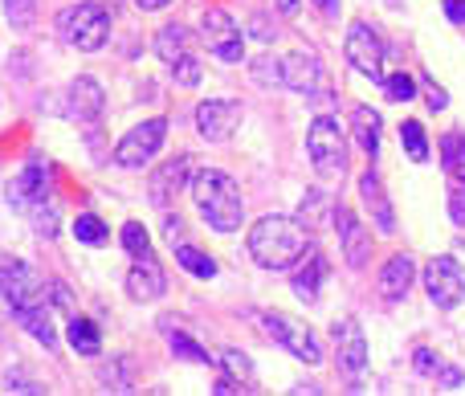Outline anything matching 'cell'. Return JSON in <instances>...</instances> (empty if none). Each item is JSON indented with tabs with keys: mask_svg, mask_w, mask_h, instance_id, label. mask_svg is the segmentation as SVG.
<instances>
[{
	"mask_svg": "<svg viewBox=\"0 0 465 396\" xmlns=\"http://www.w3.org/2000/svg\"><path fill=\"white\" fill-rule=\"evenodd\" d=\"M306 250H311V237H306L302 221L294 217L270 213L249 229V258L265 270H290L294 262H302Z\"/></svg>",
	"mask_w": 465,
	"mask_h": 396,
	"instance_id": "6da1fadb",
	"label": "cell"
},
{
	"mask_svg": "<svg viewBox=\"0 0 465 396\" xmlns=\"http://www.w3.org/2000/svg\"><path fill=\"white\" fill-rule=\"evenodd\" d=\"M188 193H193V201H196V213H201L217 233H232V229H241L245 201H241V188H237V180L232 176H225V172H217V168H204V172H196L193 176Z\"/></svg>",
	"mask_w": 465,
	"mask_h": 396,
	"instance_id": "7a4b0ae2",
	"label": "cell"
},
{
	"mask_svg": "<svg viewBox=\"0 0 465 396\" xmlns=\"http://www.w3.org/2000/svg\"><path fill=\"white\" fill-rule=\"evenodd\" d=\"M57 33H62L65 45L82 49V54H94V49H103L106 37H111V16H106L103 5L82 0V5H70L57 13Z\"/></svg>",
	"mask_w": 465,
	"mask_h": 396,
	"instance_id": "3957f363",
	"label": "cell"
},
{
	"mask_svg": "<svg viewBox=\"0 0 465 396\" xmlns=\"http://www.w3.org/2000/svg\"><path fill=\"white\" fill-rule=\"evenodd\" d=\"M306 155H311L314 172L322 180H339L347 172V131L339 127V119L319 114L306 127Z\"/></svg>",
	"mask_w": 465,
	"mask_h": 396,
	"instance_id": "277c9868",
	"label": "cell"
},
{
	"mask_svg": "<svg viewBox=\"0 0 465 396\" xmlns=\"http://www.w3.org/2000/svg\"><path fill=\"white\" fill-rule=\"evenodd\" d=\"M262 332L270 335L273 343H282L294 360H302V364H322V340L302 323V319L282 315V311H265Z\"/></svg>",
	"mask_w": 465,
	"mask_h": 396,
	"instance_id": "5b68a950",
	"label": "cell"
},
{
	"mask_svg": "<svg viewBox=\"0 0 465 396\" xmlns=\"http://www.w3.org/2000/svg\"><path fill=\"white\" fill-rule=\"evenodd\" d=\"M0 299H5L13 311L45 307L49 282H45V278H41L33 266H25V262L5 258V262H0Z\"/></svg>",
	"mask_w": 465,
	"mask_h": 396,
	"instance_id": "8992f818",
	"label": "cell"
},
{
	"mask_svg": "<svg viewBox=\"0 0 465 396\" xmlns=\"http://www.w3.org/2000/svg\"><path fill=\"white\" fill-rule=\"evenodd\" d=\"M163 139H168V119L139 123V127H131L127 135L119 139V147H114V163H119V168H143V163H152L155 155H160Z\"/></svg>",
	"mask_w": 465,
	"mask_h": 396,
	"instance_id": "52a82bcc",
	"label": "cell"
},
{
	"mask_svg": "<svg viewBox=\"0 0 465 396\" xmlns=\"http://www.w3.org/2000/svg\"><path fill=\"white\" fill-rule=\"evenodd\" d=\"M425 291H429V299H433V307L453 311L465 299V270H461V262L450 258V253L433 258L425 266Z\"/></svg>",
	"mask_w": 465,
	"mask_h": 396,
	"instance_id": "ba28073f",
	"label": "cell"
},
{
	"mask_svg": "<svg viewBox=\"0 0 465 396\" xmlns=\"http://www.w3.org/2000/svg\"><path fill=\"white\" fill-rule=\"evenodd\" d=\"M201 37H204V45H209V54H217L221 62H229V65L245 62V37H241L237 21H232L225 8H209V13H204Z\"/></svg>",
	"mask_w": 465,
	"mask_h": 396,
	"instance_id": "9c48e42d",
	"label": "cell"
},
{
	"mask_svg": "<svg viewBox=\"0 0 465 396\" xmlns=\"http://www.w3.org/2000/svg\"><path fill=\"white\" fill-rule=\"evenodd\" d=\"M343 54H347V62L363 74V78L384 82V41L376 37V29H371V25L360 21V25H351V29H347Z\"/></svg>",
	"mask_w": 465,
	"mask_h": 396,
	"instance_id": "30bf717a",
	"label": "cell"
},
{
	"mask_svg": "<svg viewBox=\"0 0 465 396\" xmlns=\"http://www.w3.org/2000/svg\"><path fill=\"white\" fill-rule=\"evenodd\" d=\"M241 114L245 111H241L237 98H204L196 106V131L209 144H225V139H232V131L241 127Z\"/></svg>",
	"mask_w": 465,
	"mask_h": 396,
	"instance_id": "8fae6325",
	"label": "cell"
},
{
	"mask_svg": "<svg viewBox=\"0 0 465 396\" xmlns=\"http://www.w3.org/2000/svg\"><path fill=\"white\" fill-rule=\"evenodd\" d=\"M5 193H8V204H13V209H21V213H33L37 204H45L49 201V172H45V163L33 155L29 168H25L16 180H8Z\"/></svg>",
	"mask_w": 465,
	"mask_h": 396,
	"instance_id": "7c38bea8",
	"label": "cell"
},
{
	"mask_svg": "<svg viewBox=\"0 0 465 396\" xmlns=\"http://www.w3.org/2000/svg\"><path fill=\"white\" fill-rule=\"evenodd\" d=\"M188 172H193V155H176V160H163L160 168L147 180V196H152L155 209H168L172 196L188 188Z\"/></svg>",
	"mask_w": 465,
	"mask_h": 396,
	"instance_id": "4fadbf2b",
	"label": "cell"
},
{
	"mask_svg": "<svg viewBox=\"0 0 465 396\" xmlns=\"http://www.w3.org/2000/svg\"><path fill=\"white\" fill-rule=\"evenodd\" d=\"M103 106H106V94H103V86H98L90 74H82V78H74L70 86H65V119L98 123Z\"/></svg>",
	"mask_w": 465,
	"mask_h": 396,
	"instance_id": "5bb4252c",
	"label": "cell"
},
{
	"mask_svg": "<svg viewBox=\"0 0 465 396\" xmlns=\"http://www.w3.org/2000/svg\"><path fill=\"white\" fill-rule=\"evenodd\" d=\"M335 233H339V245H343L347 266H351V270L368 266V258H371V233L360 225V217H355L351 209H343V204L335 209Z\"/></svg>",
	"mask_w": 465,
	"mask_h": 396,
	"instance_id": "9a60e30c",
	"label": "cell"
},
{
	"mask_svg": "<svg viewBox=\"0 0 465 396\" xmlns=\"http://www.w3.org/2000/svg\"><path fill=\"white\" fill-rule=\"evenodd\" d=\"M331 335H335V348H339V368H343L347 376H360L363 368H368V340H363V327L355 323V319H339V323L331 327Z\"/></svg>",
	"mask_w": 465,
	"mask_h": 396,
	"instance_id": "2e32d148",
	"label": "cell"
},
{
	"mask_svg": "<svg viewBox=\"0 0 465 396\" xmlns=\"http://www.w3.org/2000/svg\"><path fill=\"white\" fill-rule=\"evenodd\" d=\"M282 86L294 90V94L314 98L322 90V65L314 54H290L282 57Z\"/></svg>",
	"mask_w": 465,
	"mask_h": 396,
	"instance_id": "e0dca14e",
	"label": "cell"
},
{
	"mask_svg": "<svg viewBox=\"0 0 465 396\" xmlns=\"http://www.w3.org/2000/svg\"><path fill=\"white\" fill-rule=\"evenodd\" d=\"M163 286H168V278H163L160 262L147 253V258H135V266H131L127 274V294L135 302H155L163 294Z\"/></svg>",
	"mask_w": 465,
	"mask_h": 396,
	"instance_id": "ac0fdd59",
	"label": "cell"
},
{
	"mask_svg": "<svg viewBox=\"0 0 465 396\" xmlns=\"http://www.w3.org/2000/svg\"><path fill=\"white\" fill-rule=\"evenodd\" d=\"M360 201H363V209L371 213V225H376L380 233H396V213L384 196V184H380V176L371 168L360 176Z\"/></svg>",
	"mask_w": 465,
	"mask_h": 396,
	"instance_id": "d6986e66",
	"label": "cell"
},
{
	"mask_svg": "<svg viewBox=\"0 0 465 396\" xmlns=\"http://www.w3.org/2000/svg\"><path fill=\"white\" fill-rule=\"evenodd\" d=\"M412 278H417V262H412L409 253H396V258H388L384 270H380V294H384L388 302L404 299V291L412 286Z\"/></svg>",
	"mask_w": 465,
	"mask_h": 396,
	"instance_id": "ffe728a7",
	"label": "cell"
},
{
	"mask_svg": "<svg viewBox=\"0 0 465 396\" xmlns=\"http://www.w3.org/2000/svg\"><path fill=\"white\" fill-rule=\"evenodd\" d=\"M322 278H327V258H322V253L311 245V250H306V262L294 270V294L302 302H314V299H319Z\"/></svg>",
	"mask_w": 465,
	"mask_h": 396,
	"instance_id": "44dd1931",
	"label": "cell"
},
{
	"mask_svg": "<svg viewBox=\"0 0 465 396\" xmlns=\"http://www.w3.org/2000/svg\"><path fill=\"white\" fill-rule=\"evenodd\" d=\"M351 135H355V144L376 160L380 155V114L371 111V106H355L351 111Z\"/></svg>",
	"mask_w": 465,
	"mask_h": 396,
	"instance_id": "7402d4cb",
	"label": "cell"
},
{
	"mask_svg": "<svg viewBox=\"0 0 465 396\" xmlns=\"http://www.w3.org/2000/svg\"><path fill=\"white\" fill-rule=\"evenodd\" d=\"M16 319H21V327L41 343V348H45V351H57V327H54V319H49V307L16 311Z\"/></svg>",
	"mask_w": 465,
	"mask_h": 396,
	"instance_id": "603a6c76",
	"label": "cell"
},
{
	"mask_svg": "<svg viewBox=\"0 0 465 396\" xmlns=\"http://www.w3.org/2000/svg\"><path fill=\"white\" fill-rule=\"evenodd\" d=\"M155 54L163 57V62H176V57L193 54V33L184 29V25H163L160 33H155Z\"/></svg>",
	"mask_w": 465,
	"mask_h": 396,
	"instance_id": "cb8c5ba5",
	"label": "cell"
},
{
	"mask_svg": "<svg viewBox=\"0 0 465 396\" xmlns=\"http://www.w3.org/2000/svg\"><path fill=\"white\" fill-rule=\"evenodd\" d=\"M172 323H176V319H160V332L168 335V348L176 351L180 360H193V364H213V356H209V351H204L196 340H188L184 332H176V327H172Z\"/></svg>",
	"mask_w": 465,
	"mask_h": 396,
	"instance_id": "d4e9b609",
	"label": "cell"
},
{
	"mask_svg": "<svg viewBox=\"0 0 465 396\" xmlns=\"http://www.w3.org/2000/svg\"><path fill=\"white\" fill-rule=\"evenodd\" d=\"M65 335H70V348L78 351V356H98V351H103V335H98V327L82 315L70 319V332Z\"/></svg>",
	"mask_w": 465,
	"mask_h": 396,
	"instance_id": "484cf974",
	"label": "cell"
},
{
	"mask_svg": "<svg viewBox=\"0 0 465 396\" xmlns=\"http://www.w3.org/2000/svg\"><path fill=\"white\" fill-rule=\"evenodd\" d=\"M176 262L188 270V274L204 278V282H209V278H217V262H213L209 253H201L196 245H184V242H180V245H176Z\"/></svg>",
	"mask_w": 465,
	"mask_h": 396,
	"instance_id": "4316f807",
	"label": "cell"
},
{
	"mask_svg": "<svg viewBox=\"0 0 465 396\" xmlns=\"http://www.w3.org/2000/svg\"><path fill=\"white\" fill-rule=\"evenodd\" d=\"M441 163H445L450 176H465V135L461 131L441 135Z\"/></svg>",
	"mask_w": 465,
	"mask_h": 396,
	"instance_id": "83f0119b",
	"label": "cell"
},
{
	"mask_svg": "<svg viewBox=\"0 0 465 396\" xmlns=\"http://www.w3.org/2000/svg\"><path fill=\"white\" fill-rule=\"evenodd\" d=\"M401 144H404V152H409L412 163H425L429 160V139H425V127H420L417 119H409L401 127Z\"/></svg>",
	"mask_w": 465,
	"mask_h": 396,
	"instance_id": "f1b7e54d",
	"label": "cell"
},
{
	"mask_svg": "<svg viewBox=\"0 0 465 396\" xmlns=\"http://www.w3.org/2000/svg\"><path fill=\"white\" fill-rule=\"evenodd\" d=\"M5 16L16 33H29L37 21V0H5Z\"/></svg>",
	"mask_w": 465,
	"mask_h": 396,
	"instance_id": "f546056e",
	"label": "cell"
},
{
	"mask_svg": "<svg viewBox=\"0 0 465 396\" xmlns=\"http://www.w3.org/2000/svg\"><path fill=\"white\" fill-rule=\"evenodd\" d=\"M74 237H78L82 245H103L106 242V225L94 217V213H78V221H74Z\"/></svg>",
	"mask_w": 465,
	"mask_h": 396,
	"instance_id": "4dcf8cb0",
	"label": "cell"
},
{
	"mask_svg": "<svg viewBox=\"0 0 465 396\" xmlns=\"http://www.w3.org/2000/svg\"><path fill=\"white\" fill-rule=\"evenodd\" d=\"M123 250H127L131 258H147V253H152V237H147V229L139 225V221L123 225Z\"/></svg>",
	"mask_w": 465,
	"mask_h": 396,
	"instance_id": "1f68e13d",
	"label": "cell"
},
{
	"mask_svg": "<svg viewBox=\"0 0 465 396\" xmlns=\"http://www.w3.org/2000/svg\"><path fill=\"white\" fill-rule=\"evenodd\" d=\"M384 94L392 98V103H412V98H417V78H412V74H388Z\"/></svg>",
	"mask_w": 465,
	"mask_h": 396,
	"instance_id": "d6a6232c",
	"label": "cell"
},
{
	"mask_svg": "<svg viewBox=\"0 0 465 396\" xmlns=\"http://www.w3.org/2000/svg\"><path fill=\"white\" fill-rule=\"evenodd\" d=\"M221 364H225V372H229L245 392L253 389V368H249V360L241 356V351H221Z\"/></svg>",
	"mask_w": 465,
	"mask_h": 396,
	"instance_id": "836d02e7",
	"label": "cell"
},
{
	"mask_svg": "<svg viewBox=\"0 0 465 396\" xmlns=\"http://www.w3.org/2000/svg\"><path fill=\"white\" fill-rule=\"evenodd\" d=\"M172 70V78H176V86H196L201 82V62H196V54H184V57H176V62L168 65Z\"/></svg>",
	"mask_w": 465,
	"mask_h": 396,
	"instance_id": "e575fe53",
	"label": "cell"
},
{
	"mask_svg": "<svg viewBox=\"0 0 465 396\" xmlns=\"http://www.w3.org/2000/svg\"><path fill=\"white\" fill-rule=\"evenodd\" d=\"M249 70H253V78L265 82V86H282V62H273V57H253Z\"/></svg>",
	"mask_w": 465,
	"mask_h": 396,
	"instance_id": "d590c367",
	"label": "cell"
},
{
	"mask_svg": "<svg viewBox=\"0 0 465 396\" xmlns=\"http://www.w3.org/2000/svg\"><path fill=\"white\" fill-rule=\"evenodd\" d=\"M450 217L453 225H465V176H450Z\"/></svg>",
	"mask_w": 465,
	"mask_h": 396,
	"instance_id": "8d00e7d4",
	"label": "cell"
},
{
	"mask_svg": "<svg viewBox=\"0 0 465 396\" xmlns=\"http://www.w3.org/2000/svg\"><path fill=\"white\" fill-rule=\"evenodd\" d=\"M33 221H37V233L41 237H54L57 233V217H54V209H45V204H37V209H33Z\"/></svg>",
	"mask_w": 465,
	"mask_h": 396,
	"instance_id": "74e56055",
	"label": "cell"
},
{
	"mask_svg": "<svg viewBox=\"0 0 465 396\" xmlns=\"http://www.w3.org/2000/svg\"><path fill=\"white\" fill-rule=\"evenodd\" d=\"M412 356H417V360H412V364H417V372H425V376H437V372H441V360H437L429 348H417Z\"/></svg>",
	"mask_w": 465,
	"mask_h": 396,
	"instance_id": "f35d334b",
	"label": "cell"
},
{
	"mask_svg": "<svg viewBox=\"0 0 465 396\" xmlns=\"http://www.w3.org/2000/svg\"><path fill=\"white\" fill-rule=\"evenodd\" d=\"M163 237H168L172 245H180V242H184V221H180V217H168V221H163Z\"/></svg>",
	"mask_w": 465,
	"mask_h": 396,
	"instance_id": "ab89813d",
	"label": "cell"
},
{
	"mask_svg": "<svg viewBox=\"0 0 465 396\" xmlns=\"http://www.w3.org/2000/svg\"><path fill=\"white\" fill-rule=\"evenodd\" d=\"M5 384H8V392H41L37 384H33V381H25L21 372H8V381H5Z\"/></svg>",
	"mask_w": 465,
	"mask_h": 396,
	"instance_id": "60d3db41",
	"label": "cell"
},
{
	"mask_svg": "<svg viewBox=\"0 0 465 396\" xmlns=\"http://www.w3.org/2000/svg\"><path fill=\"white\" fill-rule=\"evenodd\" d=\"M445 16L453 25H465V0H445Z\"/></svg>",
	"mask_w": 465,
	"mask_h": 396,
	"instance_id": "b9f144b4",
	"label": "cell"
},
{
	"mask_svg": "<svg viewBox=\"0 0 465 396\" xmlns=\"http://www.w3.org/2000/svg\"><path fill=\"white\" fill-rule=\"evenodd\" d=\"M429 106H433V111H445V106H450L445 90H441V86H433V82H429Z\"/></svg>",
	"mask_w": 465,
	"mask_h": 396,
	"instance_id": "7bdbcfd3",
	"label": "cell"
},
{
	"mask_svg": "<svg viewBox=\"0 0 465 396\" xmlns=\"http://www.w3.org/2000/svg\"><path fill=\"white\" fill-rule=\"evenodd\" d=\"M139 8H143V13H160V8H168L172 0H135Z\"/></svg>",
	"mask_w": 465,
	"mask_h": 396,
	"instance_id": "ee69618b",
	"label": "cell"
},
{
	"mask_svg": "<svg viewBox=\"0 0 465 396\" xmlns=\"http://www.w3.org/2000/svg\"><path fill=\"white\" fill-rule=\"evenodd\" d=\"M314 5H319L327 16H339V0H314Z\"/></svg>",
	"mask_w": 465,
	"mask_h": 396,
	"instance_id": "f6af8a7d",
	"label": "cell"
},
{
	"mask_svg": "<svg viewBox=\"0 0 465 396\" xmlns=\"http://www.w3.org/2000/svg\"><path fill=\"white\" fill-rule=\"evenodd\" d=\"M282 13H298V0H278Z\"/></svg>",
	"mask_w": 465,
	"mask_h": 396,
	"instance_id": "bcb514c9",
	"label": "cell"
}]
</instances>
